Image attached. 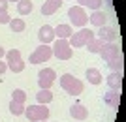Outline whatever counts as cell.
<instances>
[{"mask_svg": "<svg viewBox=\"0 0 126 122\" xmlns=\"http://www.w3.org/2000/svg\"><path fill=\"white\" fill-rule=\"evenodd\" d=\"M60 86H62V90L68 92L70 96H81V92H83V88H85L83 81L74 77L72 73H64L62 77H60Z\"/></svg>", "mask_w": 126, "mask_h": 122, "instance_id": "1", "label": "cell"}, {"mask_svg": "<svg viewBox=\"0 0 126 122\" xmlns=\"http://www.w3.org/2000/svg\"><path fill=\"white\" fill-rule=\"evenodd\" d=\"M96 34L90 28H81L79 32H74L72 36L68 38V43H70V47H85L87 43L90 41V40H94Z\"/></svg>", "mask_w": 126, "mask_h": 122, "instance_id": "2", "label": "cell"}, {"mask_svg": "<svg viewBox=\"0 0 126 122\" xmlns=\"http://www.w3.org/2000/svg\"><path fill=\"white\" fill-rule=\"evenodd\" d=\"M25 115L28 118V122H42L49 118V107L36 103V105H28L25 107Z\"/></svg>", "mask_w": 126, "mask_h": 122, "instance_id": "3", "label": "cell"}, {"mask_svg": "<svg viewBox=\"0 0 126 122\" xmlns=\"http://www.w3.org/2000/svg\"><path fill=\"white\" fill-rule=\"evenodd\" d=\"M6 64H8V69H11L13 73H21L25 69V62L21 58V51L19 49H11V51H6Z\"/></svg>", "mask_w": 126, "mask_h": 122, "instance_id": "4", "label": "cell"}, {"mask_svg": "<svg viewBox=\"0 0 126 122\" xmlns=\"http://www.w3.org/2000/svg\"><path fill=\"white\" fill-rule=\"evenodd\" d=\"M68 17L72 21V25L79 28H85V25L89 23V15L85 13V8H81V6H72L68 10Z\"/></svg>", "mask_w": 126, "mask_h": 122, "instance_id": "5", "label": "cell"}, {"mask_svg": "<svg viewBox=\"0 0 126 122\" xmlns=\"http://www.w3.org/2000/svg\"><path fill=\"white\" fill-rule=\"evenodd\" d=\"M51 49H53V56H57L58 60H70L72 54H74L68 40H58V41H55V45H53Z\"/></svg>", "mask_w": 126, "mask_h": 122, "instance_id": "6", "label": "cell"}, {"mask_svg": "<svg viewBox=\"0 0 126 122\" xmlns=\"http://www.w3.org/2000/svg\"><path fill=\"white\" fill-rule=\"evenodd\" d=\"M55 81H57V71L53 68L40 69V73H38V85H40V88H49V90H51V86H53Z\"/></svg>", "mask_w": 126, "mask_h": 122, "instance_id": "7", "label": "cell"}, {"mask_svg": "<svg viewBox=\"0 0 126 122\" xmlns=\"http://www.w3.org/2000/svg\"><path fill=\"white\" fill-rule=\"evenodd\" d=\"M53 56V49L49 47V45H40V47H36V51L30 54V58H28V62L30 64H42V62H47L49 58Z\"/></svg>", "mask_w": 126, "mask_h": 122, "instance_id": "8", "label": "cell"}, {"mask_svg": "<svg viewBox=\"0 0 126 122\" xmlns=\"http://www.w3.org/2000/svg\"><path fill=\"white\" fill-rule=\"evenodd\" d=\"M55 28L49 27V25H43L42 28H40V32H38V40H40V43H43V45H49V43L55 41Z\"/></svg>", "mask_w": 126, "mask_h": 122, "instance_id": "9", "label": "cell"}, {"mask_svg": "<svg viewBox=\"0 0 126 122\" xmlns=\"http://www.w3.org/2000/svg\"><path fill=\"white\" fill-rule=\"evenodd\" d=\"M100 54H102V58H104L105 62H109V60L117 58V56L121 54V49H119V45H115V43H104Z\"/></svg>", "mask_w": 126, "mask_h": 122, "instance_id": "10", "label": "cell"}, {"mask_svg": "<svg viewBox=\"0 0 126 122\" xmlns=\"http://www.w3.org/2000/svg\"><path fill=\"white\" fill-rule=\"evenodd\" d=\"M98 38H100L104 43H113L115 38H117V30L107 27V25H104V27H100V30H98Z\"/></svg>", "mask_w": 126, "mask_h": 122, "instance_id": "11", "label": "cell"}, {"mask_svg": "<svg viewBox=\"0 0 126 122\" xmlns=\"http://www.w3.org/2000/svg\"><path fill=\"white\" fill-rule=\"evenodd\" d=\"M70 115H72L75 120H87V118H89V109H87L83 103H75V105L70 107Z\"/></svg>", "mask_w": 126, "mask_h": 122, "instance_id": "12", "label": "cell"}, {"mask_svg": "<svg viewBox=\"0 0 126 122\" xmlns=\"http://www.w3.org/2000/svg\"><path fill=\"white\" fill-rule=\"evenodd\" d=\"M60 6H62V0H45L43 6H42V15L49 17L53 13H57Z\"/></svg>", "mask_w": 126, "mask_h": 122, "instance_id": "13", "label": "cell"}, {"mask_svg": "<svg viewBox=\"0 0 126 122\" xmlns=\"http://www.w3.org/2000/svg\"><path fill=\"white\" fill-rule=\"evenodd\" d=\"M105 81H107V85H109L111 90H119L121 92V88H122V75L119 73V71H111Z\"/></svg>", "mask_w": 126, "mask_h": 122, "instance_id": "14", "label": "cell"}, {"mask_svg": "<svg viewBox=\"0 0 126 122\" xmlns=\"http://www.w3.org/2000/svg\"><path fill=\"white\" fill-rule=\"evenodd\" d=\"M104 101H105L109 107L117 109V107L121 105V92H119V90H109V92H105V94H104Z\"/></svg>", "mask_w": 126, "mask_h": 122, "instance_id": "15", "label": "cell"}, {"mask_svg": "<svg viewBox=\"0 0 126 122\" xmlns=\"http://www.w3.org/2000/svg\"><path fill=\"white\" fill-rule=\"evenodd\" d=\"M72 34H74V28L70 25H58V27H55V36H58V40H68Z\"/></svg>", "mask_w": 126, "mask_h": 122, "instance_id": "16", "label": "cell"}, {"mask_svg": "<svg viewBox=\"0 0 126 122\" xmlns=\"http://www.w3.org/2000/svg\"><path fill=\"white\" fill-rule=\"evenodd\" d=\"M89 21L92 23V25H94V27H104L105 23H107V15H105L104 11H100V10H96L94 13H92V15L89 17Z\"/></svg>", "mask_w": 126, "mask_h": 122, "instance_id": "17", "label": "cell"}, {"mask_svg": "<svg viewBox=\"0 0 126 122\" xmlns=\"http://www.w3.org/2000/svg\"><path fill=\"white\" fill-rule=\"evenodd\" d=\"M85 75H87V79H89L90 85H100V83H102V73H100V69H96V68H87Z\"/></svg>", "mask_w": 126, "mask_h": 122, "instance_id": "18", "label": "cell"}, {"mask_svg": "<svg viewBox=\"0 0 126 122\" xmlns=\"http://www.w3.org/2000/svg\"><path fill=\"white\" fill-rule=\"evenodd\" d=\"M36 100H38V103L47 105L49 101H53V92L49 88H40V92L36 94Z\"/></svg>", "mask_w": 126, "mask_h": 122, "instance_id": "19", "label": "cell"}, {"mask_svg": "<svg viewBox=\"0 0 126 122\" xmlns=\"http://www.w3.org/2000/svg\"><path fill=\"white\" fill-rule=\"evenodd\" d=\"M32 10H34V4H32L30 0H19V2H17L19 15H28V13H32Z\"/></svg>", "mask_w": 126, "mask_h": 122, "instance_id": "20", "label": "cell"}, {"mask_svg": "<svg viewBox=\"0 0 126 122\" xmlns=\"http://www.w3.org/2000/svg\"><path fill=\"white\" fill-rule=\"evenodd\" d=\"M85 47L89 49V53H100L102 51V47H104V41H102L100 38H94V40H90Z\"/></svg>", "mask_w": 126, "mask_h": 122, "instance_id": "21", "label": "cell"}, {"mask_svg": "<svg viewBox=\"0 0 126 122\" xmlns=\"http://www.w3.org/2000/svg\"><path fill=\"white\" fill-rule=\"evenodd\" d=\"M79 2V6H81V8H90V10H100L102 8V2H104V0H77Z\"/></svg>", "mask_w": 126, "mask_h": 122, "instance_id": "22", "label": "cell"}, {"mask_svg": "<svg viewBox=\"0 0 126 122\" xmlns=\"http://www.w3.org/2000/svg\"><path fill=\"white\" fill-rule=\"evenodd\" d=\"M8 25H10L11 32H23V30H25V27H26V23L23 21V19H19V17H17V19H11Z\"/></svg>", "mask_w": 126, "mask_h": 122, "instance_id": "23", "label": "cell"}, {"mask_svg": "<svg viewBox=\"0 0 126 122\" xmlns=\"http://www.w3.org/2000/svg\"><path fill=\"white\" fill-rule=\"evenodd\" d=\"M10 113H11V115H15V117L25 115V103H17V101L11 100L10 101Z\"/></svg>", "mask_w": 126, "mask_h": 122, "instance_id": "24", "label": "cell"}, {"mask_svg": "<svg viewBox=\"0 0 126 122\" xmlns=\"http://www.w3.org/2000/svg\"><path fill=\"white\" fill-rule=\"evenodd\" d=\"M107 66L111 68V71H119V73H121V71H122V56L119 54L117 58L109 60V62H107Z\"/></svg>", "mask_w": 126, "mask_h": 122, "instance_id": "25", "label": "cell"}, {"mask_svg": "<svg viewBox=\"0 0 126 122\" xmlns=\"http://www.w3.org/2000/svg\"><path fill=\"white\" fill-rule=\"evenodd\" d=\"M11 100L17 101V103H25L26 101V92L21 90V88H15V90L11 92Z\"/></svg>", "mask_w": 126, "mask_h": 122, "instance_id": "26", "label": "cell"}, {"mask_svg": "<svg viewBox=\"0 0 126 122\" xmlns=\"http://www.w3.org/2000/svg\"><path fill=\"white\" fill-rule=\"evenodd\" d=\"M8 8H10V2L8 0H0V13H8Z\"/></svg>", "mask_w": 126, "mask_h": 122, "instance_id": "27", "label": "cell"}, {"mask_svg": "<svg viewBox=\"0 0 126 122\" xmlns=\"http://www.w3.org/2000/svg\"><path fill=\"white\" fill-rule=\"evenodd\" d=\"M10 21H11V17L8 13H0V25H8Z\"/></svg>", "mask_w": 126, "mask_h": 122, "instance_id": "28", "label": "cell"}, {"mask_svg": "<svg viewBox=\"0 0 126 122\" xmlns=\"http://www.w3.org/2000/svg\"><path fill=\"white\" fill-rule=\"evenodd\" d=\"M6 69H8V64L0 60V75H4V73H6Z\"/></svg>", "mask_w": 126, "mask_h": 122, "instance_id": "29", "label": "cell"}, {"mask_svg": "<svg viewBox=\"0 0 126 122\" xmlns=\"http://www.w3.org/2000/svg\"><path fill=\"white\" fill-rule=\"evenodd\" d=\"M4 56H6V49H4V47H2V45H0V60L4 58Z\"/></svg>", "mask_w": 126, "mask_h": 122, "instance_id": "30", "label": "cell"}, {"mask_svg": "<svg viewBox=\"0 0 126 122\" xmlns=\"http://www.w3.org/2000/svg\"><path fill=\"white\" fill-rule=\"evenodd\" d=\"M8 2H19V0H8Z\"/></svg>", "mask_w": 126, "mask_h": 122, "instance_id": "31", "label": "cell"}, {"mask_svg": "<svg viewBox=\"0 0 126 122\" xmlns=\"http://www.w3.org/2000/svg\"><path fill=\"white\" fill-rule=\"evenodd\" d=\"M42 122H47V120H42Z\"/></svg>", "mask_w": 126, "mask_h": 122, "instance_id": "32", "label": "cell"}]
</instances>
